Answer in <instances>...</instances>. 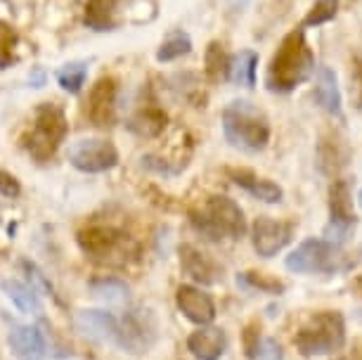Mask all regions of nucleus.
<instances>
[{"label": "nucleus", "instance_id": "obj_5", "mask_svg": "<svg viewBox=\"0 0 362 360\" xmlns=\"http://www.w3.org/2000/svg\"><path fill=\"white\" fill-rule=\"evenodd\" d=\"M76 242L88 259L109 266H126L140 254L138 242L112 223H88L76 233Z\"/></svg>", "mask_w": 362, "mask_h": 360}, {"label": "nucleus", "instance_id": "obj_14", "mask_svg": "<svg viewBox=\"0 0 362 360\" xmlns=\"http://www.w3.org/2000/svg\"><path fill=\"white\" fill-rule=\"evenodd\" d=\"M116 93H119V88H116V81L112 76L100 79L98 83L90 88V95H88V102H86V114L95 126L107 128L114 124Z\"/></svg>", "mask_w": 362, "mask_h": 360}, {"label": "nucleus", "instance_id": "obj_7", "mask_svg": "<svg viewBox=\"0 0 362 360\" xmlns=\"http://www.w3.org/2000/svg\"><path fill=\"white\" fill-rule=\"evenodd\" d=\"M293 344L300 356H327L346 344V320L339 310H320L298 327Z\"/></svg>", "mask_w": 362, "mask_h": 360}, {"label": "nucleus", "instance_id": "obj_34", "mask_svg": "<svg viewBox=\"0 0 362 360\" xmlns=\"http://www.w3.org/2000/svg\"><path fill=\"white\" fill-rule=\"evenodd\" d=\"M19 194H22L19 180L8 171H0V197H5V199H17Z\"/></svg>", "mask_w": 362, "mask_h": 360}, {"label": "nucleus", "instance_id": "obj_17", "mask_svg": "<svg viewBox=\"0 0 362 360\" xmlns=\"http://www.w3.org/2000/svg\"><path fill=\"white\" fill-rule=\"evenodd\" d=\"M228 175H230V180L235 182L237 187H242L244 192L251 194L258 202L279 204V202H282V197H284V190L279 187L277 182L263 178V175L249 171V168H228Z\"/></svg>", "mask_w": 362, "mask_h": 360}, {"label": "nucleus", "instance_id": "obj_13", "mask_svg": "<svg viewBox=\"0 0 362 360\" xmlns=\"http://www.w3.org/2000/svg\"><path fill=\"white\" fill-rule=\"evenodd\" d=\"M8 346L17 360H45V356H47L45 335L36 327V325L10 323Z\"/></svg>", "mask_w": 362, "mask_h": 360}, {"label": "nucleus", "instance_id": "obj_32", "mask_svg": "<svg viewBox=\"0 0 362 360\" xmlns=\"http://www.w3.org/2000/svg\"><path fill=\"white\" fill-rule=\"evenodd\" d=\"M249 360H284V351L275 339L263 337L261 344H258V349L254 351V356Z\"/></svg>", "mask_w": 362, "mask_h": 360}, {"label": "nucleus", "instance_id": "obj_9", "mask_svg": "<svg viewBox=\"0 0 362 360\" xmlns=\"http://www.w3.org/2000/svg\"><path fill=\"white\" fill-rule=\"evenodd\" d=\"M69 164L81 173H107L119 164V149L112 140L83 138L69 147Z\"/></svg>", "mask_w": 362, "mask_h": 360}, {"label": "nucleus", "instance_id": "obj_4", "mask_svg": "<svg viewBox=\"0 0 362 360\" xmlns=\"http://www.w3.org/2000/svg\"><path fill=\"white\" fill-rule=\"evenodd\" d=\"M223 135L235 149L261 152L270 142V121L249 100H232L223 110Z\"/></svg>", "mask_w": 362, "mask_h": 360}, {"label": "nucleus", "instance_id": "obj_6", "mask_svg": "<svg viewBox=\"0 0 362 360\" xmlns=\"http://www.w3.org/2000/svg\"><path fill=\"white\" fill-rule=\"evenodd\" d=\"M66 133H69V124H66L64 110L54 102H43L33 114V124L22 138L26 154L36 159L38 164H45L62 147Z\"/></svg>", "mask_w": 362, "mask_h": 360}, {"label": "nucleus", "instance_id": "obj_29", "mask_svg": "<svg viewBox=\"0 0 362 360\" xmlns=\"http://www.w3.org/2000/svg\"><path fill=\"white\" fill-rule=\"evenodd\" d=\"M337 12H339V0H315L303 19V26H310V29L313 26H322L327 22H332L337 17Z\"/></svg>", "mask_w": 362, "mask_h": 360}, {"label": "nucleus", "instance_id": "obj_1", "mask_svg": "<svg viewBox=\"0 0 362 360\" xmlns=\"http://www.w3.org/2000/svg\"><path fill=\"white\" fill-rule=\"evenodd\" d=\"M315 71V55L308 47L303 29H293L282 38L265 74V86L272 93H291Z\"/></svg>", "mask_w": 362, "mask_h": 360}, {"label": "nucleus", "instance_id": "obj_11", "mask_svg": "<svg viewBox=\"0 0 362 360\" xmlns=\"http://www.w3.org/2000/svg\"><path fill=\"white\" fill-rule=\"evenodd\" d=\"M293 223L277 221L272 216H258L251 223V244L261 259H272L293 240Z\"/></svg>", "mask_w": 362, "mask_h": 360}, {"label": "nucleus", "instance_id": "obj_31", "mask_svg": "<svg viewBox=\"0 0 362 360\" xmlns=\"http://www.w3.org/2000/svg\"><path fill=\"white\" fill-rule=\"evenodd\" d=\"M17 45V33L12 31L10 24L0 22V64H8L12 52H15Z\"/></svg>", "mask_w": 362, "mask_h": 360}, {"label": "nucleus", "instance_id": "obj_12", "mask_svg": "<svg viewBox=\"0 0 362 360\" xmlns=\"http://www.w3.org/2000/svg\"><path fill=\"white\" fill-rule=\"evenodd\" d=\"M175 306L197 327H204V325H211L216 320L214 298L197 284H180L175 291Z\"/></svg>", "mask_w": 362, "mask_h": 360}, {"label": "nucleus", "instance_id": "obj_27", "mask_svg": "<svg viewBox=\"0 0 362 360\" xmlns=\"http://www.w3.org/2000/svg\"><path fill=\"white\" fill-rule=\"evenodd\" d=\"M206 74L209 79L218 83V81H225L230 74V57L228 52L223 50V45L214 40L209 47H206Z\"/></svg>", "mask_w": 362, "mask_h": 360}, {"label": "nucleus", "instance_id": "obj_24", "mask_svg": "<svg viewBox=\"0 0 362 360\" xmlns=\"http://www.w3.org/2000/svg\"><path fill=\"white\" fill-rule=\"evenodd\" d=\"M192 52V38L185 31H173L170 36L163 40L156 50V62L166 64V62H175V59L185 57Z\"/></svg>", "mask_w": 362, "mask_h": 360}, {"label": "nucleus", "instance_id": "obj_21", "mask_svg": "<svg viewBox=\"0 0 362 360\" xmlns=\"http://www.w3.org/2000/svg\"><path fill=\"white\" fill-rule=\"evenodd\" d=\"M0 289H3V294L8 296L12 303H15V308L19 313L36 315V318L43 315V306H40L36 287H31V284H26V282H19V280H3L0 282Z\"/></svg>", "mask_w": 362, "mask_h": 360}, {"label": "nucleus", "instance_id": "obj_28", "mask_svg": "<svg viewBox=\"0 0 362 360\" xmlns=\"http://www.w3.org/2000/svg\"><path fill=\"white\" fill-rule=\"evenodd\" d=\"M93 294L102 298L107 303H124L128 301V287L116 277H102V280H95L90 284Z\"/></svg>", "mask_w": 362, "mask_h": 360}, {"label": "nucleus", "instance_id": "obj_3", "mask_svg": "<svg viewBox=\"0 0 362 360\" xmlns=\"http://www.w3.org/2000/svg\"><path fill=\"white\" fill-rule=\"evenodd\" d=\"M189 226L209 242L239 240L249 230L242 207L225 194L206 197L199 207H194L189 211Z\"/></svg>", "mask_w": 362, "mask_h": 360}, {"label": "nucleus", "instance_id": "obj_25", "mask_svg": "<svg viewBox=\"0 0 362 360\" xmlns=\"http://www.w3.org/2000/svg\"><path fill=\"white\" fill-rule=\"evenodd\" d=\"M237 284L242 289L249 291H263V294H282L286 289L282 280L265 273H258V270H247V273H239L237 275Z\"/></svg>", "mask_w": 362, "mask_h": 360}, {"label": "nucleus", "instance_id": "obj_8", "mask_svg": "<svg viewBox=\"0 0 362 360\" xmlns=\"http://www.w3.org/2000/svg\"><path fill=\"white\" fill-rule=\"evenodd\" d=\"M159 342V323L149 308H131L124 318H119V349L133 356L149 353L152 346Z\"/></svg>", "mask_w": 362, "mask_h": 360}, {"label": "nucleus", "instance_id": "obj_26", "mask_svg": "<svg viewBox=\"0 0 362 360\" xmlns=\"http://www.w3.org/2000/svg\"><path fill=\"white\" fill-rule=\"evenodd\" d=\"M86 79H88V62H69L57 74V83L69 95H78L83 91Z\"/></svg>", "mask_w": 362, "mask_h": 360}, {"label": "nucleus", "instance_id": "obj_33", "mask_svg": "<svg viewBox=\"0 0 362 360\" xmlns=\"http://www.w3.org/2000/svg\"><path fill=\"white\" fill-rule=\"evenodd\" d=\"M261 325L256 320L249 323L247 327H244V335H242V342H244V353H247V358L254 356V351L258 349V344H261Z\"/></svg>", "mask_w": 362, "mask_h": 360}, {"label": "nucleus", "instance_id": "obj_30", "mask_svg": "<svg viewBox=\"0 0 362 360\" xmlns=\"http://www.w3.org/2000/svg\"><path fill=\"white\" fill-rule=\"evenodd\" d=\"M22 268L26 270V275H29V284H31V287H36V291H38V289H40V291H45L47 296H52L54 301H59L57 294H54V287L50 284V280H47V277H45L43 273H40L36 263L22 261Z\"/></svg>", "mask_w": 362, "mask_h": 360}, {"label": "nucleus", "instance_id": "obj_22", "mask_svg": "<svg viewBox=\"0 0 362 360\" xmlns=\"http://www.w3.org/2000/svg\"><path fill=\"white\" fill-rule=\"evenodd\" d=\"M256 74H258V55L254 50H242L230 57L228 81H232L235 86L256 88Z\"/></svg>", "mask_w": 362, "mask_h": 360}, {"label": "nucleus", "instance_id": "obj_19", "mask_svg": "<svg viewBox=\"0 0 362 360\" xmlns=\"http://www.w3.org/2000/svg\"><path fill=\"white\" fill-rule=\"evenodd\" d=\"M315 102L327 114L341 119L344 117V98H341L339 79L329 66H317L315 74Z\"/></svg>", "mask_w": 362, "mask_h": 360}, {"label": "nucleus", "instance_id": "obj_15", "mask_svg": "<svg viewBox=\"0 0 362 360\" xmlns=\"http://www.w3.org/2000/svg\"><path fill=\"white\" fill-rule=\"evenodd\" d=\"M180 270L189 280L197 284H218L223 280V266L216 263L209 254H204L202 249H197L194 244H182L180 247Z\"/></svg>", "mask_w": 362, "mask_h": 360}, {"label": "nucleus", "instance_id": "obj_23", "mask_svg": "<svg viewBox=\"0 0 362 360\" xmlns=\"http://www.w3.org/2000/svg\"><path fill=\"white\" fill-rule=\"evenodd\" d=\"M166 124H168L166 112L159 110V107H145V110H140L131 119L128 128H131L135 135H140V138H156V135L163 133Z\"/></svg>", "mask_w": 362, "mask_h": 360}, {"label": "nucleus", "instance_id": "obj_18", "mask_svg": "<svg viewBox=\"0 0 362 360\" xmlns=\"http://www.w3.org/2000/svg\"><path fill=\"white\" fill-rule=\"evenodd\" d=\"M187 351L197 360H221L228 351V335H225V330L211 327V325L197 327L187 337Z\"/></svg>", "mask_w": 362, "mask_h": 360}, {"label": "nucleus", "instance_id": "obj_16", "mask_svg": "<svg viewBox=\"0 0 362 360\" xmlns=\"http://www.w3.org/2000/svg\"><path fill=\"white\" fill-rule=\"evenodd\" d=\"M76 327L83 337L102 344H119V318L102 308H86L76 313Z\"/></svg>", "mask_w": 362, "mask_h": 360}, {"label": "nucleus", "instance_id": "obj_20", "mask_svg": "<svg viewBox=\"0 0 362 360\" xmlns=\"http://www.w3.org/2000/svg\"><path fill=\"white\" fill-rule=\"evenodd\" d=\"M126 0H88L83 22L93 31H114L121 24L119 10Z\"/></svg>", "mask_w": 362, "mask_h": 360}, {"label": "nucleus", "instance_id": "obj_2", "mask_svg": "<svg viewBox=\"0 0 362 360\" xmlns=\"http://www.w3.org/2000/svg\"><path fill=\"white\" fill-rule=\"evenodd\" d=\"M358 263L360 256L355 259L353 251L344 249V244L325 237H308L284 259L286 270L296 275H339L353 270Z\"/></svg>", "mask_w": 362, "mask_h": 360}, {"label": "nucleus", "instance_id": "obj_10", "mask_svg": "<svg viewBox=\"0 0 362 360\" xmlns=\"http://www.w3.org/2000/svg\"><path fill=\"white\" fill-rule=\"evenodd\" d=\"M358 216L353 211V194L346 180H337L329 187V223L325 228V240L344 244L353 235Z\"/></svg>", "mask_w": 362, "mask_h": 360}]
</instances>
